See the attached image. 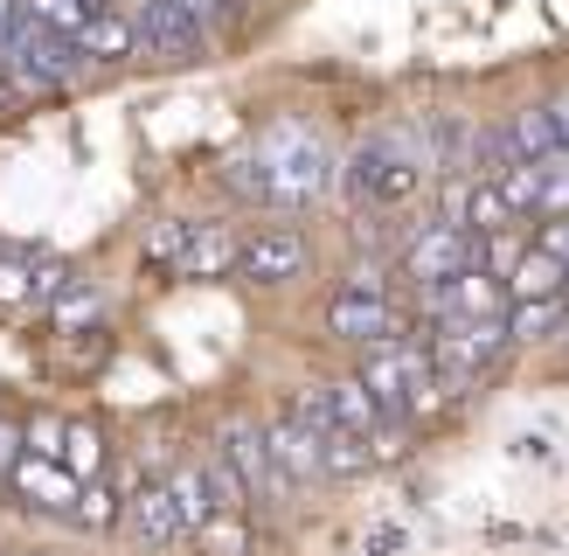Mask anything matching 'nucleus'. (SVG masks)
Listing matches in <instances>:
<instances>
[{
    "label": "nucleus",
    "instance_id": "cd10ccee",
    "mask_svg": "<svg viewBox=\"0 0 569 556\" xmlns=\"http://www.w3.org/2000/svg\"><path fill=\"white\" fill-rule=\"evenodd\" d=\"M535 250H549V258H562V265H569V209H562V216H549L542 230H535Z\"/></svg>",
    "mask_w": 569,
    "mask_h": 556
},
{
    "label": "nucleus",
    "instance_id": "9b49d317",
    "mask_svg": "<svg viewBox=\"0 0 569 556\" xmlns=\"http://www.w3.org/2000/svg\"><path fill=\"white\" fill-rule=\"evenodd\" d=\"M126 522H132V536L147 543V549H174L188 543V522L174 508V494H167V480H147L132 500H126Z\"/></svg>",
    "mask_w": 569,
    "mask_h": 556
},
{
    "label": "nucleus",
    "instance_id": "1a4fd4ad",
    "mask_svg": "<svg viewBox=\"0 0 569 556\" xmlns=\"http://www.w3.org/2000/svg\"><path fill=\"white\" fill-rule=\"evenodd\" d=\"M264 438H271V466H278L284 487H312V480L327 473V459H320V431H312L299 410H278L271 425H264Z\"/></svg>",
    "mask_w": 569,
    "mask_h": 556
},
{
    "label": "nucleus",
    "instance_id": "393cba45",
    "mask_svg": "<svg viewBox=\"0 0 569 556\" xmlns=\"http://www.w3.org/2000/svg\"><path fill=\"white\" fill-rule=\"evenodd\" d=\"M320 459H327V473H361V466L376 459V453H368V445H361L348 425H333V431L320 438Z\"/></svg>",
    "mask_w": 569,
    "mask_h": 556
},
{
    "label": "nucleus",
    "instance_id": "20e7f679",
    "mask_svg": "<svg viewBox=\"0 0 569 556\" xmlns=\"http://www.w3.org/2000/svg\"><path fill=\"white\" fill-rule=\"evenodd\" d=\"M132 42L147 63H194L209 49V21L188 8V0H139L132 14Z\"/></svg>",
    "mask_w": 569,
    "mask_h": 556
},
{
    "label": "nucleus",
    "instance_id": "b1692460",
    "mask_svg": "<svg viewBox=\"0 0 569 556\" xmlns=\"http://www.w3.org/2000/svg\"><path fill=\"white\" fill-rule=\"evenodd\" d=\"M98 8L91 0H28V21H42V28H56V36H77L83 21H91Z\"/></svg>",
    "mask_w": 569,
    "mask_h": 556
},
{
    "label": "nucleus",
    "instance_id": "f8f14e48",
    "mask_svg": "<svg viewBox=\"0 0 569 556\" xmlns=\"http://www.w3.org/2000/svg\"><path fill=\"white\" fill-rule=\"evenodd\" d=\"M8 480L36 500V508H56V515H70V500H77V487H83L63 459H36V453H21V459L8 466Z\"/></svg>",
    "mask_w": 569,
    "mask_h": 556
},
{
    "label": "nucleus",
    "instance_id": "412c9836",
    "mask_svg": "<svg viewBox=\"0 0 569 556\" xmlns=\"http://www.w3.org/2000/svg\"><path fill=\"white\" fill-rule=\"evenodd\" d=\"M63 466L77 473V480H98L104 473V431L91 425V417H70L63 425Z\"/></svg>",
    "mask_w": 569,
    "mask_h": 556
},
{
    "label": "nucleus",
    "instance_id": "5701e85b",
    "mask_svg": "<svg viewBox=\"0 0 569 556\" xmlns=\"http://www.w3.org/2000/svg\"><path fill=\"white\" fill-rule=\"evenodd\" d=\"M222 188H230L237 202H258V209H271V167H264L258 153H243V160H230V167H222Z\"/></svg>",
    "mask_w": 569,
    "mask_h": 556
},
{
    "label": "nucleus",
    "instance_id": "9d476101",
    "mask_svg": "<svg viewBox=\"0 0 569 556\" xmlns=\"http://www.w3.org/2000/svg\"><path fill=\"white\" fill-rule=\"evenodd\" d=\"M222 459L237 466V480H243L250 494H278V487H284L278 466H271V438H264L258 417H230V425H222Z\"/></svg>",
    "mask_w": 569,
    "mask_h": 556
},
{
    "label": "nucleus",
    "instance_id": "4be33fe9",
    "mask_svg": "<svg viewBox=\"0 0 569 556\" xmlns=\"http://www.w3.org/2000/svg\"><path fill=\"white\" fill-rule=\"evenodd\" d=\"M167 494H174V508H181V522H188V528L202 522V515H216V494H209V473H202V466L167 473Z\"/></svg>",
    "mask_w": 569,
    "mask_h": 556
},
{
    "label": "nucleus",
    "instance_id": "0eeeda50",
    "mask_svg": "<svg viewBox=\"0 0 569 556\" xmlns=\"http://www.w3.org/2000/svg\"><path fill=\"white\" fill-rule=\"evenodd\" d=\"M466 265H479V237L466 222H423V230L403 244V278H417V286L459 278Z\"/></svg>",
    "mask_w": 569,
    "mask_h": 556
},
{
    "label": "nucleus",
    "instance_id": "473e14b6",
    "mask_svg": "<svg viewBox=\"0 0 569 556\" xmlns=\"http://www.w3.org/2000/svg\"><path fill=\"white\" fill-rule=\"evenodd\" d=\"M562 306H569V265H562Z\"/></svg>",
    "mask_w": 569,
    "mask_h": 556
},
{
    "label": "nucleus",
    "instance_id": "a211bd4d",
    "mask_svg": "<svg viewBox=\"0 0 569 556\" xmlns=\"http://www.w3.org/2000/svg\"><path fill=\"white\" fill-rule=\"evenodd\" d=\"M549 292H562V258L521 250V258L507 265V299H549Z\"/></svg>",
    "mask_w": 569,
    "mask_h": 556
},
{
    "label": "nucleus",
    "instance_id": "7ed1b4c3",
    "mask_svg": "<svg viewBox=\"0 0 569 556\" xmlns=\"http://www.w3.org/2000/svg\"><path fill=\"white\" fill-rule=\"evenodd\" d=\"M0 63H8L14 91H70L77 70H83V56H77L70 36H56V28H42V21H28L21 36L0 49Z\"/></svg>",
    "mask_w": 569,
    "mask_h": 556
},
{
    "label": "nucleus",
    "instance_id": "2f4dec72",
    "mask_svg": "<svg viewBox=\"0 0 569 556\" xmlns=\"http://www.w3.org/2000/svg\"><path fill=\"white\" fill-rule=\"evenodd\" d=\"M549 111H556V139H562V153H569V98H562V105H549Z\"/></svg>",
    "mask_w": 569,
    "mask_h": 556
},
{
    "label": "nucleus",
    "instance_id": "dca6fc26",
    "mask_svg": "<svg viewBox=\"0 0 569 556\" xmlns=\"http://www.w3.org/2000/svg\"><path fill=\"white\" fill-rule=\"evenodd\" d=\"M507 147L515 160H562V139H556V111L549 105H528L507 119Z\"/></svg>",
    "mask_w": 569,
    "mask_h": 556
},
{
    "label": "nucleus",
    "instance_id": "c85d7f7f",
    "mask_svg": "<svg viewBox=\"0 0 569 556\" xmlns=\"http://www.w3.org/2000/svg\"><path fill=\"white\" fill-rule=\"evenodd\" d=\"M188 8L202 14V21H209V36H216V28H237V14H243V0H188Z\"/></svg>",
    "mask_w": 569,
    "mask_h": 556
},
{
    "label": "nucleus",
    "instance_id": "aec40b11",
    "mask_svg": "<svg viewBox=\"0 0 569 556\" xmlns=\"http://www.w3.org/2000/svg\"><path fill=\"white\" fill-rule=\"evenodd\" d=\"M49 314H56V334H98V314H104V299H98V286H70L49 299Z\"/></svg>",
    "mask_w": 569,
    "mask_h": 556
},
{
    "label": "nucleus",
    "instance_id": "423d86ee",
    "mask_svg": "<svg viewBox=\"0 0 569 556\" xmlns=\"http://www.w3.org/2000/svg\"><path fill=\"white\" fill-rule=\"evenodd\" d=\"M327 334L333 341H355V348H376V341H410V320L389 306V292H333L327 299Z\"/></svg>",
    "mask_w": 569,
    "mask_h": 556
},
{
    "label": "nucleus",
    "instance_id": "a878e982",
    "mask_svg": "<svg viewBox=\"0 0 569 556\" xmlns=\"http://www.w3.org/2000/svg\"><path fill=\"white\" fill-rule=\"evenodd\" d=\"M188 230H194L188 216H174V222H153V230H147V265H160V271H174V258H181V244H188Z\"/></svg>",
    "mask_w": 569,
    "mask_h": 556
},
{
    "label": "nucleus",
    "instance_id": "39448f33",
    "mask_svg": "<svg viewBox=\"0 0 569 556\" xmlns=\"http://www.w3.org/2000/svg\"><path fill=\"white\" fill-rule=\"evenodd\" d=\"M237 271L250 286H292V278L312 271V244L292 230V222H264V230L237 237Z\"/></svg>",
    "mask_w": 569,
    "mask_h": 556
},
{
    "label": "nucleus",
    "instance_id": "7c9ffc66",
    "mask_svg": "<svg viewBox=\"0 0 569 556\" xmlns=\"http://www.w3.org/2000/svg\"><path fill=\"white\" fill-rule=\"evenodd\" d=\"M368 549H376V556H389V549H403V528H396V522H382L376 536H368Z\"/></svg>",
    "mask_w": 569,
    "mask_h": 556
},
{
    "label": "nucleus",
    "instance_id": "ddd939ff",
    "mask_svg": "<svg viewBox=\"0 0 569 556\" xmlns=\"http://www.w3.org/2000/svg\"><path fill=\"white\" fill-rule=\"evenodd\" d=\"M230 271H237V237L222 222H194L174 258V278H230Z\"/></svg>",
    "mask_w": 569,
    "mask_h": 556
},
{
    "label": "nucleus",
    "instance_id": "c756f323",
    "mask_svg": "<svg viewBox=\"0 0 569 556\" xmlns=\"http://www.w3.org/2000/svg\"><path fill=\"white\" fill-rule=\"evenodd\" d=\"M21 453H28V445H21V425H14V417H0V473H8Z\"/></svg>",
    "mask_w": 569,
    "mask_h": 556
},
{
    "label": "nucleus",
    "instance_id": "f257e3e1",
    "mask_svg": "<svg viewBox=\"0 0 569 556\" xmlns=\"http://www.w3.org/2000/svg\"><path fill=\"white\" fill-rule=\"evenodd\" d=\"M340 175H348V188L368 209H403L423 188V153L410 147V139H396V132H376V139H361V147L348 153Z\"/></svg>",
    "mask_w": 569,
    "mask_h": 556
},
{
    "label": "nucleus",
    "instance_id": "f3484780",
    "mask_svg": "<svg viewBox=\"0 0 569 556\" xmlns=\"http://www.w3.org/2000/svg\"><path fill=\"white\" fill-rule=\"evenodd\" d=\"M562 327H569L562 292H549V299H515V306H507V334H515V341H562Z\"/></svg>",
    "mask_w": 569,
    "mask_h": 556
},
{
    "label": "nucleus",
    "instance_id": "4468645a",
    "mask_svg": "<svg viewBox=\"0 0 569 556\" xmlns=\"http://www.w3.org/2000/svg\"><path fill=\"white\" fill-rule=\"evenodd\" d=\"M70 42H77L83 63H126V56H139V42H132V14H119V8H98Z\"/></svg>",
    "mask_w": 569,
    "mask_h": 556
},
{
    "label": "nucleus",
    "instance_id": "f03ea898",
    "mask_svg": "<svg viewBox=\"0 0 569 556\" xmlns=\"http://www.w3.org/2000/svg\"><path fill=\"white\" fill-rule=\"evenodd\" d=\"M258 160L271 167V209H306V202H320L327 181H333V153L312 132H278Z\"/></svg>",
    "mask_w": 569,
    "mask_h": 556
},
{
    "label": "nucleus",
    "instance_id": "6ab92c4d",
    "mask_svg": "<svg viewBox=\"0 0 569 556\" xmlns=\"http://www.w3.org/2000/svg\"><path fill=\"white\" fill-rule=\"evenodd\" d=\"M119 515H126V494L111 487L104 473H98V480H83V487H77V500H70V522H77V528H91V536L119 528Z\"/></svg>",
    "mask_w": 569,
    "mask_h": 556
},
{
    "label": "nucleus",
    "instance_id": "bb28decb",
    "mask_svg": "<svg viewBox=\"0 0 569 556\" xmlns=\"http://www.w3.org/2000/svg\"><path fill=\"white\" fill-rule=\"evenodd\" d=\"M21 445L36 459H63V417H28L21 425Z\"/></svg>",
    "mask_w": 569,
    "mask_h": 556
},
{
    "label": "nucleus",
    "instance_id": "6e6552de",
    "mask_svg": "<svg viewBox=\"0 0 569 556\" xmlns=\"http://www.w3.org/2000/svg\"><path fill=\"white\" fill-rule=\"evenodd\" d=\"M368 383V397H376L389 410V425H403V417H417V389H410V341H376L361 355V369Z\"/></svg>",
    "mask_w": 569,
    "mask_h": 556
},
{
    "label": "nucleus",
    "instance_id": "2eb2a0df",
    "mask_svg": "<svg viewBox=\"0 0 569 556\" xmlns=\"http://www.w3.org/2000/svg\"><path fill=\"white\" fill-rule=\"evenodd\" d=\"M188 549H194V556H250V522H243V508L202 515V522L188 528Z\"/></svg>",
    "mask_w": 569,
    "mask_h": 556
}]
</instances>
